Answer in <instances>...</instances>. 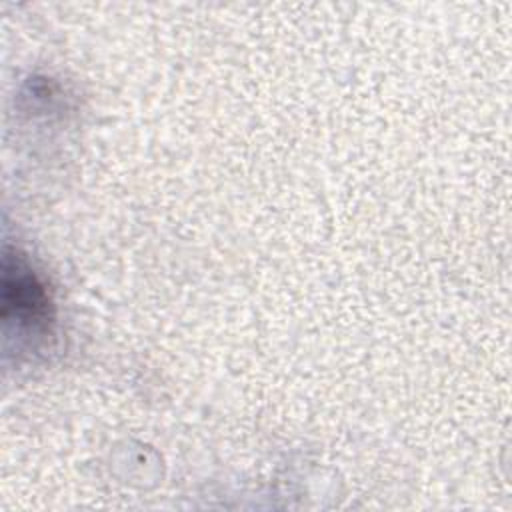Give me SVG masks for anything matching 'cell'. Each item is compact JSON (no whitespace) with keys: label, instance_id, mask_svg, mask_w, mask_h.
I'll use <instances>...</instances> for the list:
<instances>
[{"label":"cell","instance_id":"cell-1","mask_svg":"<svg viewBox=\"0 0 512 512\" xmlns=\"http://www.w3.org/2000/svg\"><path fill=\"white\" fill-rule=\"evenodd\" d=\"M52 302L46 286L30 264L16 252L2 260V316L22 328L44 330L52 320Z\"/></svg>","mask_w":512,"mask_h":512}]
</instances>
